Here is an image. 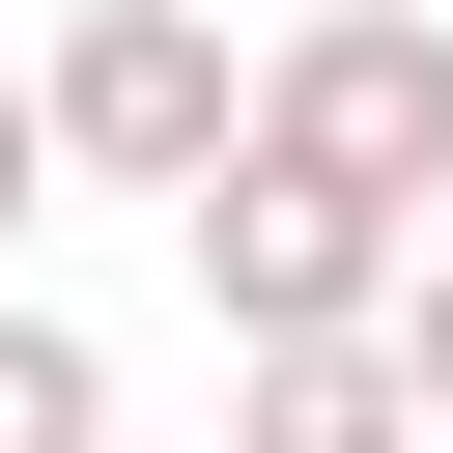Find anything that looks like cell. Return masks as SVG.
Masks as SVG:
<instances>
[{"label": "cell", "mask_w": 453, "mask_h": 453, "mask_svg": "<svg viewBox=\"0 0 453 453\" xmlns=\"http://www.w3.org/2000/svg\"><path fill=\"white\" fill-rule=\"evenodd\" d=\"M226 425H255V453H396L425 396H396V340H368V311H311V340H226Z\"/></svg>", "instance_id": "cell-3"}, {"label": "cell", "mask_w": 453, "mask_h": 453, "mask_svg": "<svg viewBox=\"0 0 453 453\" xmlns=\"http://www.w3.org/2000/svg\"><path fill=\"white\" fill-rule=\"evenodd\" d=\"M226 142L311 170V198H368V226H453V28L425 0H311V28H255V113Z\"/></svg>", "instance_id": "cell-1"}, {"label": "cell", "mask_w": 453, "mask_h": 453, "mask_svg": "<svg viewBox=\"0 0 453 453\" xmlns=\"http://www.w3.org/2000/svg\"><path fill=\"white\" fill-rule=\"evenodd\" d=\"M0 453H113V340L0 283Z\"/></svg>", "instance_id": "cell-4"}, {"label": "cell", "mask_w": 453, "mask_h": 453, "mask_svg": "<svg viewBox=\"0 0 453 453\" xmlns=\"http://www.w3.org/2000/svg\"><path fill=\"white\" fill-rule=\"evenodd\" d=\"M368 340H396V396H425V425H453V226H425V255H396V283H368Z\"/></svg>", "instance_id": "cell-5"}, {"label": "cell", "mask_w": 453, "mask_h": 453, "mask_svg": "<svg viewBox=\"0 0 453 453\" xmlns=\"http://www.w3.org/2000/svg\"><path fill=\"white\" fill-rule=\"evenodd\" d=\"M28 113H57V170L85 198H198L226 170V113H255V57H226V0H57V57H28Z\"/></svg>", "instance_id": "cell-2"}, {"label": "cell", "mask_w": 453, "mask_h": 453, "mask_svg": "<svg viewBox=\"0 0 453 453\" xmlns=\"http://www.w3.org/2000/svg\"><path fill=\"white\" fill-rule=\"evenodd\" d=\"M28 198H57V113H28V57H0V255H28Z\"/></svg>", "instance_id": "cell-6"}]
</instances>
